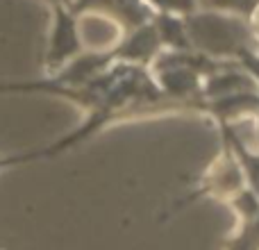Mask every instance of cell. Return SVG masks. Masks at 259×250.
<instances>
[{"mask_svg": "<svg viewBox=\"0 0 259 250\" xmlns=\"http://www.w3.org/2000/svg\"><path fill=\"white\" fill-rule=\"evenodd\" d=\"M189 27H191L189 34L193 36V41L211 53H228L237 48L246 36V27L241 23L221 16H198Z\"/></svg>", "mask_w": 259, "mask_h": 250, "instance_id": "obj_1", "label": "cell"}, {"mask_svg": "<svg viewBox=\"0 0 259 250\" xmlns=\"http://www.w3.org/2000/svg\"><path fill=\"white\" fill-rule=\"evenodd\" d=\"M80 50V41H77V30L75 21L71 14H66L62 7H57V21H55V32H53V44H50V64H59L75 55Z\"/></svg>", "mask_w": 259, "mask_h": 250, "instance_id": "obj_2", "label": "cell"}, {"mask_svg": "<svg viewBox=\"0 0 259 250\" xmlns=\"http://www.w3.org/2000/svg\"><path fill=\"white\" fill-rule=\"evenodd\" d=\"M159 46V34L152 25H139V30L132 34V39H127L123 44V48L116 55L130 59H148Z\"/></svg>", "mask_w": 259, "mask_h": 250, "instance_id": "obj_3", "label": "cell"}, {"mask_svg": "<svg viewBox=\"0 0 259 250\" xmlns=\"http://www.w3.org/2000/svg\"><path fill=\"white\" fill-rule=\"evenodd\" d=\"M157 34L161 36V41L170 46H178V48H187L189 39H187V30H184V23L178 21V18L168 16V14H161L157 18Z\"/></svg>", "mask_w": 259, "mask_h": 250, "instance_id": "obj_4", "label": "cell"}, {"mask_svg": "<svg viewBox=\"0 0 259 250\" xmlns=\"http://www.w3.org/2000/svg\"><path fill=\"white\" fill-rule=\"evenodd\" d=\"M164 82L168 89L173 91H182V89H191L193 87V75L189 71H182V68H175L173 73H166Z\"/></svg>", "mask_w": 259, "mask_h": 250, "instance_id": "obj_5", "label": "cell"}, {"mask_svg": "<svg viewBox=\"0 0 259 250\" xmlns=\"http://www.w3.org/2000/svg\"><path fill=\"white\" fill-rule=\"evenodd\" d=\"M150 3H155L159 9H164V12H193V7H196V0H150Z\"/></svg>", "mask_w": 259, "mask_h": 250, "instance_id": "obj_6", "label": "cell"}, {"mask_svg": "<svg viewBox=\"0 0 259 250\" xmlns=\"http://www.w3.org/2000/svg\"><path fill=\"white\" fill-rule=\"evenodd\" d=\"M259 0H211V5L216 7H225V9H237V12H252V7Z\"/></svg>", "mask_w": 259, "mask_h": 250, "instance_id": "obj_7", "label": "cell"}]
</instances>
